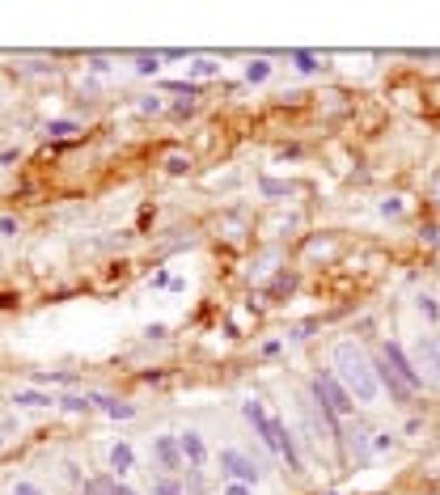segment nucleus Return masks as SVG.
I'll return each instance as SVG.
<instances>
[{
    "label": "nucleus",
    "mask_w": 440,
    "mask_h": 495,
    "mask_svg": "<svg viewBox=\"0 0 440 495\" xmlns=\"http://www.w3.org/2000/svg\"><path fill=\"white\" fill-rule=\"evenodd\" d=\"M13 495H42V487L30 483V479H17V483H13Z\"/></svg>",
    "instance_id": "nucleus-23"
},
{
    "label": "nucleus",
    "mask_w": 440,
    "mask_h": 495,
    "mask_svg": "<svg viewBox=\"0 0 440 495\" xmlns=\"http://www.w3.org/2000/svg\"><path fill=\"white\" fill-rule=\"evenodd\" d=\"M254 487H246V483H225L220 487V495H250Z\"/></svg>",
    "instance_id": "nucleus-27"
},
{
    "label": "nucleus",
    "mask_w": 440,
    "mask_h": 495,
    "mask_svg": "<svg viewBox=\"0 0 440 495\" xmlns=\"http://www.w3.org/2000/svg\"><path fill=\"white\" fill-rule=\"evenodd\" d=\"M165 89H174V93H199V85H195V81H169Z\"/></svg>",
    "instance_id": "nucleus-28"
},
{
    "label": "nucleus",
    "mask_w": 440,
    "mask_h": 495,
    "mask_svg": "<svg viewBox=\"0 0 440 495\" xmlns=\"http://www.w3.org/2000/svg\"><path fill=\"white\" fill-rule=\"evenodd\" d=\"M47 132H51V136H72V132H81V128L72 119H56V123H47Z\"/></svg>",
    "instance_id": "nucleus-21"
},
{
    "label": "nucleus",
    "mask_w": 440,
    "mask_h": 495,
    "mask_svg": "<svg viewBox=\"0 0 440 495\" xmlns=\"http://www.w3.org/2000/svg\"><path fill=\"white\" fill-rule=\"evenodd\" d=\"M191 77L195 81H208V77H220V64L212 56H199V60H191Z\"/></svg>",
    "instance_id": "nucleus-14"
},
{
    "label": "nucleus",
    "mask_w": 440,
    "mask_h": 495,
    "mask_svg": "<svg viewBox=\"0 0 440 495\" xmlns=\"http://www.w3.org/2000/svg\"><path fill=\"white\" fill-rule=\"evenodd\" d=\"M153 457H157V466L165 470L169 479H174L178 470L186 466V461H182V449H178V436H153Z\"/></svg>",
    "instance_id": "nucleus-8"
},
{
    "label": "nucleus",
    "mask_w": 440,
    "mask_h": 495,
    "mask_svg": "<svg viewBox=\"0 0 440 495\" xmlns=\"http://www.w3.org/2000/svg\"><path fill=\"white\" fill-rule=\"evenodd\" d=\"M220 474L229 483H246V487H258L262 483V466L254 457H246L241 449H220Z\"/></svg>",
    "instance_id": "nucleus-3"
},
{
    "label": "nucleus",
    "mask_w": 440,
    "mask_h": 495,
    "mask_svg": "<svg viewBox=\"0 0 440 495\" xmlns=\"http://www.w3.org/2000/svg\"><path fill=\"white\" fill-rule=\"evenodd\" d=\"M326 495H339V491H326Z\"/></svg>",
    "instance_id": "nucleus-33"
},
{
    "label": "nucleus",
    "mask_w": 440,
    "mask_h": 495,
    "mask_svg": "<svg viewBox=\"0 0 440 495\" xmlns=\"http://www.w3.org/2000/svg\"><path fill=\"white\" fill-rule=\"evenodd\" d=\"M267 77H271V60H250L246 64V81L250 85H262Z\"/></svg>",
    "instance_id": "nucleus-16"
},
{
    "label": "nucleus",
    "mask_w": 440,
    "mask_h": 495,
    "mask_svg": "<svg viewBox=\"0 0 440 495\" xmlns=\"http://www.w3.org/2000/svg\"><path fill=\"white\" fill-rule=\"evenodd\" d=\"M110 470H114L119 479H123V474H132V470H136V453H132V444H127V440H119L114 449H110Z\"/></svg>",
    "instance_id": "nucleus-11"
},
{
    "label": "nucleus",
    "mask_w": 440,
    "mask_h": 495,
    "mask_svg": "<svg viewBox=\"0 0 440 495\" xmlns=\"http://www.w3.org/2000/svg\"><path fill=\"white\" fill-rule=\"evenodd\" d=\"M178 449H182V461L191 470H204L208 466V440H204V432H195V428L178 432Z\"/></svg>",
    "instance_id": "nucleus-9"
},
{
    "label": "nucleus",
    "mask_w": 440,
    "mask_h": 495,
    "mask_svg": "<svg viewBox=\"0 0 440 495\" xmlns=\"http://www.w3.org/2000/svg\"><path fill=\"white\" fill-rule=\"evenodd\" d=\"M385 449H394V436H389V432H377V440H373V453H385Z\"/></svg>",
    "instance_id": "nucleus-26"
},
{
    "label": "nucleus",
    "mask_w": 440,
    "mask_h": 495,
    "mask_svg": "<svg viewBox=\"0 0 440 495\" xmlns=\"http://www.w3.org/2000/svg\"><path fill=\"white\" fill-rule=\"evenodd\" d=\"M165 284H174V280H169V271H157V276H153V288H165Z\"/></svg>",
    "instance_id": "nucleus-31"
},
{
    "label": "nucleus",
    "mask_w": 440,
    "mask_h": 495,
    "mask_svg": "<svg viewBox=\"0 0 440 495\" xmlns=\"http://www.w3.org/2000/svg\"><path fill=\"white\" fill-rule=\"evenodd\" d=\"M415 368L424 373V381L440 385V335H419L415 339Z\"/></svg>",
    "instance_id": "nucleus-4"
},
{
    "label": "nucleus",
    "mask_w": 440,
    "mask_h": 495,
    "mask_svg": "<svg viewBox=\"0 0 440 495\" xmlns=\"http://www.w3.org/2000/svg\"><path fill=\"white\" fill-rule=\"evenodd\" d=\"M161 68V56L153 51V56H136V72H140V77H153V72Z\"/></svg>",
    "instance_id": "nucleus-18"
},
{
    "label": "nucleus",
    "mask_w": 440,
    "mask_h": 495,
    "mask_svg": "<svg viewBox=\"0 0 440 495\" xmlns=\"http://www.w3.org/2000/svg\"><path fill=\"white\" fill-rule=\"evenodd\" d=\"M153 495H186V487H182L178 479H169V474H165V479L153 483Z\"/></svg>",
    "instance_id": "nucleus-17"
},
{
    "label": "nucleus",
    "mask_w": 440,
    "mask_h": 495,
    "mask_svg": "<svg viewBox=\"0 0 440 495\" xmlns=\"http://www.w3.org/2000/svg\"><path fill=\"white\" fill-rule=\"evenodd\" d=\"M0 449H5V436H0Z\"/></svg>",
    "instance_id": "nucleus-32"
},
{
    "label": "nucleus",
    "mask_w": 440,
    "mask_h": 495,
    "mask_svg": "<svg viewBox=\"0 0 440 495\" xmlns=\"http://www.w3.org/2000/svg\"><path fill=\"white\" fill-rule=\"evenodd\" d=\"M60 407H64V411H72V415H81V411H89V407H93V398H81V394H68V398H60Z\"/></svg>",
    "instance_id": "nucleus-19"
},
{
    "label": "nucleus",
    "mask_w": 440,
    "mask_h": 495,
    "mask_svg": "<svg viewBox=\"0 0 440 495\" xmlns=\"http://www.w3.org/2000/svg\"><path fill=\"white\" fill-rule=\"evenodd\" d=\"M56 402L60 398H51V394H42V389H17L13 394V407H34L38 411V407H56Z\"/></svg>",
    "instance_id": "nucleus-12"
},
{
    "label": "nucleus",
    "mask_w": 440,
    "mask_h": 495,
    "mask_svg": "<svg viewBox=\"0 0 440 495\" xmlns=\"http://www.w3.org/2000/svg\"><path fill=\"white\" fill-rule=\"evenodd\" d=\"M381 360H385L389 368H394V373H398L411 389H419V385H424V373H419V368H415V360L402 352V343H394V339L381 343Z\"/></svg>",
    "instance_id": "nucleus-5"
},
{
    "label": "nucleus",
    "mask_w": 440,
    "mask_h": 495,
    "mask_svg": "<svg viewBox=\"0 0 440 495\" xmlns=\"http://www.w3.org/2000/svg\"><path fill=\"white\" fill-rule=\"evenodd\" d=\"M288 60H292L297 72H317V68H322V60H317L313 51H288Z\"/></svg>",
    "instance_id": "nucleus-15"
},
{
    "label": "nucleus",
    "mask_w": 440,
    "mask_h": 495,
    "mask_svg": "<svg viewBox=\"0 0 440 495\" xmlns=\"http://www.w3.org/2000/svg\"><path fill=\"white\" fill-rule=\"evenodd\" d=\"M93 402L102 407V411H106L110 419H132V415H136V407H132V402H119V398H102V394H93Z\"/></svg>",
    "instance_id": "nucleus-13"
},
{
    "label": "nucleus",
    "mask_w": 440,
    "mask_h": 495,
    "mask_svg": "<svg viewBox=\"0 0 440 495\" xmlns=\"http://www.w3.org/2000/svg\"><path fill=\"white\" fill-rule=\"evenodd\" d=\"M339 436H347V453L356 461H369L373 457V440H369V428H364V424H352V419H347V424L339 428Z\"/></svg>",
    "instance_id": "nucleus-10"
},
{
    "label": "nucleus",
    "mask_w": 440,
    "mask_h": 495,
    "mask_svg": "<svg viewBox=\"0 0 440 495\" xmlns=\"http://www.w3.org/2000/svg\"><path fill=\"white\" fill-rule=\"evenodd\" d=\"M0 237H17V216H0Z\"/></svg>",
    "instance_id": "nucleus-25"
},
{
    "label": "nucleus",
    "mask_w": 440,
    "mask_h": 495,
    "mask_svg": "<svg viewBox=\"0 0 440 495\" xmlns=\"http://www.w3.org/2000/svg\"><path fill=\"white\" fill-rule=\"evenodd\" d=\"M309 389H313V407H326V411H334L339 419H352V415H356V398H352L343 385H339L334 373H317Z\"/></svg>",
    "instance_id": "nucleus-2"
},
{
    "label": "nucleus",
    "mask_w": 440,
    "mask_h": 495,
    "mask_svg": "<svg viewBox=\"0 0 440 495\" xmlns=\"http://www.w3.org/2000/svg\"><path fill=\"white\" fill-rule=\"evenodd\" d=\"M262 195H288V182H271V178H267V182H262Z\"/></svg>",
    "instance_id": "nucleus-29"
},
{
    "label": "nucleus",
    "mask_w": 440,
    "mask_h": 495,
    "mask_svg": "<svg viewBox=\"0 0 440 495\" xmlns=\"http://www.w3.org/2000/svg\"><path fill=\"white\" fill-rule=\"evenodd\" d=\"M165 169H169V174H182V169H191V153L182 157V153H169L165 157Z\"/></svg>",
    "instance_id": "nucleus-20"
},
{
    "label": "nucleus",
    "mask_w": 440,
    "mask_h": 495,
    "mask_svg": "<svg viewBox=\"0 0 440 495\" xmlns=\"http://www.w3.org/2000/svg\"><path fill=\"white\" fill-rule=\"evenodd\" d=\"M415 305H419V313H424L428 322H436V317H440V305L432 301V296H428V292H424V296H419V301H415Z\"/></svg>",
    "instance_id": "nucleus-22"
},
{
    "label": "nucleus",
    "mask_w": 440,
    "mask_h": 495,
    "mask_svg": "<svg viewBox=\"0 0 440 495\" xmlns=\"http://www.w3.org/2000/svg\"><path fill=\"white\" fill-rule=\"evenodd\" d=\"M373 368H377V381H381V394H389V402H398V407H411V398H415V389L389 368L385 360H373Z\"/></svg>",
    "instance_id": "nucleus-7"
},
{
    "label": "nucleus",
    "mask_w": 440,
    "mask_h": 495,
    "mask_svg": "<svg viewBox=\"0 0 440 495\" xmlns=\"http://www.w3.org/2000/svg\"><path fill=\"white\" fill-rule=\"evenodd\" d=\"M276 453L288 461L292 474H305V457H301V444H297V432H292L284 419L276 415Z\"/></svg>",
    "instance_id": "nucleus-6"
},
{
    "label": "nucleus",
    "mask_w": 440,
    "mask_h": 495,
    "mask_svg": "<svg viewBox=\"0 0 440 495\" xmlns=\"http://www.w3.org/2000/svg\"><path fill=\"white\" fill-rule=\"evenodd\" d=\"M140 110L144 114H157V110H165V102H161V97H140Z\"/></svg>",
    "instance_id": "nucleus-24"
},
{
    "label": "nucleus",
    "mask_w": 440,
    "mask_h": 495,
    "mask_svg": "<svg viewBox=\"0 0 440 495\" xmlns=\"http://www.w3.org/2000/svg\"><path fill=\"white\" fill-rule=\"evenodd\" d=\"M381 212H385V216H398V212H402V200H385Z\"/></svg>",
    "instance_id": "nucleus-30"
},
{
    "label": "nucleus",
    "mask_w": 440,
    "mask_h": 495,
    "mask_svg": "<svg viewBox=\"0 0 440 495\" xmlns=\"http://www.w3.org/2000/svg\"><path fill=\"white\" fill-rule=\"evenodd\" d=\"M334 377H339V385H343L360 407H373L381 398L377 368H373L369 352H364L356 339H339L334 343Z\"/></svg>",
    "instance_id": "nucleus-1"
}]
</instances>
